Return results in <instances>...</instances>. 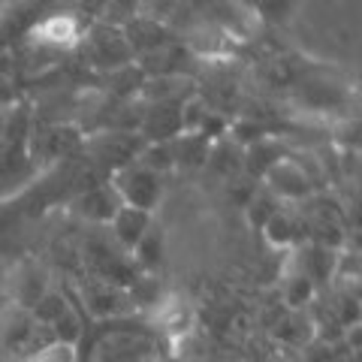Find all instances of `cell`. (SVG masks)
<instances>
[{"label": "cell", "instance_id": "6da1fadb", "mask_svg": "<svg viewBox=\"0 0 362 362\" xmlns=\"http://www.w3.org/2000/svg\"><path fill=\"white\" fill-rule=\"evenodd\" d=\"M52 341H58V338H54L49 326H42L30 311H21V308L16 314H9L6 326L0 329V344H4L6 354H13L18 359H30Z\"/></svg>", "mask_w": 362, "mask_h": 362}, {"label": "cell", "instance_id": "7a4b0ae2", "mask_svg": "<svg viewBox=\"0 0 362 362\" xmlns=\"http://www.w3.org/2000/svg\"><path fill=\"white\" fill-rule=\"evenodd\" d=\"M85 54H88V64L100 66V70H109L115 73L121 66H130L133 64V49L124 30L115 25H94L90 30H85Z\"/></svg>", "mask_w": 362, "mask_h": 362}, {"label": "cell", "instance_id": "3957f363", "mask_svg": "<svg viewBox=\"0 0 362 362\" xmlns=\"http://www.w3.org/2000/svg\"><path fill=\"white\" fill-rule=\"evenodd\" d=\"M112 187H115V194L121 197L124 206H130V209L151 211L157 206V199H160V175L148 173L139 163L118 169L115 178H112Z\"/></svg>", "mask_w": 362, "mask_h": 362}, {"label": "cell", "instance_id": "277c9868", "mask_svg": "<svg viewBox=\"0 0 362 362\" xmlns=\"http://www.w3.org/2000/svg\"><path fill=\"white\" fill-rule=\"evenodd\" d=\"M30 37L37 45L45 49H76L85 40V21L76 13H52L37 18V25L30 28Z\"/></svg>", "mask_w": 362, "mask_h": 362}, {"label": "cell", "instance_id": "5b68a950", "mask_svg": "<svg viewBox=\"0 0 362 362\" xmlns=\"http://www.w3.org/2000/svg\"><path fill=\"white\" fill-rule=\"evenodd\" d=\"M82 299L88 305V311L100 317V320H115V317H127L130 311H136L127 290L103 284L97 278H88V284H82Z\"/></svg>", "mask_w": 362, "mask_h": 362}, {"label": "cell", "instance_id": "8992f818", "mask_svg": "<svg viewBox=\"0 0 362 362\" xmlns=\"http://www.w3.org/2000/svg\"><path fill=\"white\" fill-rule=\"evenodd\" d=\"M263 181H266V190L278 202L281 199H305L311 194L308 173H305L296 160H290V157H281V160L263 175Z\"/></svg>", "mask_w": 362, "mask_h": 362}, {"label": "cell", "instance_id": "52a82bcc", "mask_svg": "<svg viewBox=\"0 0 362 362\" xmlns=\"http://www.w3.org/2000/svg\"><path fill=\"white\" fill-rule=\"evenodd\" d=\"M88 148L100 163H109V169H115V173L124 166H130L133 157H139V151H142L139 139L130 133H103V136H97Z\"/></svg>", "mask_w": 362, "mask_h": 362}, {"label": "cell", "instance_id": "ba28073f", "mask_svg": "<svg viewBox=\"0 0 362 362\" xmlns=\"http://www.w3.org/2000/svg\"><path fill=\"white\" fill-rule=\"evenodd\" d=\"M178 106L181 103H151L139 118V133L154 142H169V139H175V136H181Z\"/></svg>", "mask_w": 362, "mask_h": 362}, {"label": "cell", "instance_id": "9c48e42d", "mask_svg": "<svg viewBox=\"0 0 362 362\" xmlns=\"http://www.w3.org/2000/svg\"><path fill=\"white\" fill-rule=\"evenodd\" d=\"M109 226H112V239H115V245L127 254L145 239V233L151 230V211L121 206V211L112 218Z\"/></svg>", "mask_w": 362, "mask_h": 362}, {"label": "cell", "instance_id": "30bf717a", "mask_svg": "<svg viewBox=\"0 0 362 362\" xmlns=\"http://www.w3.org/2000/svg\"><path fill=\"white\" fill-rule=\"evenodd\" d=\"M121 197L115 194V187L112 185H97L82 194V199H78V214H82L85 221L97 223V226H109L112 218L121 211Z\"/></svg>", "mask_w": 362, "mask_h": 362}, {"label": "cell", "instance_id": "8fae6325", "mask_svg": "<svg viewBox=\"0 0 362 362\" xmlns=\"http://www.w3.org/2000/svg\"><path fill=\"white\" fill-rule=\"evenodd\" d=\"M9 290H13V296L18 302L21 311H30L33 305H37L45 293H49V287H45V275L37 269V266H21L13 278H9Z\"/></svg>", "mask_w": 362, "mask_h": 362}, {"label": "cell", "instance_id": "7c38bea8", "mask_svg": "<svg viewBox=\"0 0 362 362\" xmlns=\"http://www.w3.org/2000/svg\"><path fill=\"white\" fill-rule=\"evenodd\" d=\"M275 338L293 347H308L314 341V320H308L299 311H287L278 317L275 323Z\"/></svg>", "mask_w": 362, "mask_h": 362}, {"label": "cell", "instance_id": "4fadbf2b", "mask_svg": "<svg viewBox=\"0 0 362 362\" xmlns=\"http://www.w3.org/2000/svg\"><path fill=\"white\" fill-rule=\"evenodd\" d=\"M278 160H281V148L266 136V139L254 142L251 148L245 151V157H242V169H247V173H251L254 178H263Z\"/></svg>", "mask_w": 362, "mask_h": 362}, {"label": "cell", "instance_id": "5bb4252c", "mask_svg": "<svg viewBox=\"0 0 362 362\" xmlns=\"http://www.w3.org/2000/svg\"><path fill=\"white\" fill-rule=\"evenodd\" d=\"M206 163L221 175H235L242 169V148L233 142H218L214 148H209Z\"/></svg>", "mask_w": 362, "mask_h": 362}, {"label": "cell", "instance_id": "9a60e30c", "mask_svg": "<svg viewBox=\"0 0 362 362\" xmlns=\"http://www.w3.org/2000/svg\"><path fill=\"white\" fill-rule=\"evenodd\" d=\"M314 281L311 278H305L302 272L296 269V272H290L287 275V281H284V302H287V308L290 311H299V308H305L311 299H314Z\"/></svg>", "mask_w": 362, "mask_h": 362}, {"label": "cell", "instance_id": "2e32d148", "mask_svg": "<svg viewBox=\"0 0 362 362\" xmlns=\"http://www.w3.org/2000/svg\"><path fill=\"white\" fill-rule=\"evenodd\" d=\"M263 233H266L269 245H272V247H281V251L296 242V223H293L284 211H275V214H272L269 223L263 226Z\"/></svg>", "mask_w": 362, "mask_h": 362}, {"label": "cell", "instance_id": "e0dca14e", "mask_svg": "<svg viewBox=\"0 0 362 362\" xmlns=\"http://www.w3.org/2000/svg\"><path fill=\"white\" fill-rule=\"evenodd\" d=\"M163 257V239L157 230H148L145 233V239L133 247V263L136 269H154L157 263H160Z\"/></svg>", "mask_w": 362, "mask_h": 362}, {"label": "cell", "instance_id": "ac0fdd59", "mask_svg": "<svg viewBox=\"0 0 362 362\" xmlns=\"http://www.w3.org/2000/svg\"><path fill=\"white\" fill-rule=\"evenodd\" d=\"M139 166H145L148 173L160 175L166 169L175 166V157H173V148H169V142H151L148 148L139 151Z\"/></svg>", "mask_w": 362, "mask_h": 362}, {"label": "cell", "instance_id": "d6986e66", "mask_svg": "<svg viewBox=\"0 0 362 362\" xmlns=\"http://www.w3.org/2000/svg\"><path fill=\"white\" fill-rule=\"evenodd\" d=\"M245 209H247V218H251V223L257 226V230H263V226L269 223L272 214L281 211V209H278V199L272 197L269 190H263V194H254L251 202H247Z\"/></svg>", "mask_w": 362, "mask_h": 362}, {"label": "cell", "instance_id": "ffe728a7", "mask_svg": "<svg viewBox=\"0 0 362 362\" xmlns=\"http://www.w3.org/2000/svg\"><path fill=\"white\" fill-rule=\"evenodd\" d=\"M25 362H78V350H76V344L52 341L49 347H42L40 354H33Z\"/></svg>", "mask_w": 362, "mask_h": 362}, {"label": "cell", "instance_id": "44dd1931", "mask_svg": "<svg viewBox=\"0 0 362 362\" xmlns=\"http://www.w3.org/2000/svg\"><path fill=\"white\" fill-rule=\"evenodd\" d=\"M6 127H9V112H6V109H0V139L6 136Z\"/></svg>", "mask_w": 362, "mask_h": 362}, {"label": "cell", "instance_id": "7402d4cb", "mask_svg": "<svg viewBox=\"0 0 362 362\" xmlns=\"http://www.w3.org/2000/svg\"><path fill=\"white\" fill-rule=\"evenodd\" d=\"M269 362H290V359H284V356H272Z\"/></svg>", "mask_w": 362, "mask_h": 362}]
</instances>
